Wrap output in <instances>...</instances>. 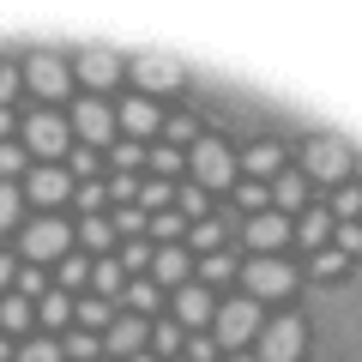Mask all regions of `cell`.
<instances>
[{
	"instance_id": "obj_37",
	"label": "cell",
	"mask_w": 362,
	"mask_h": 362,
	"mask_svg": "<svg viewBox=\"0 0 362 362\" xmlns=\"http://www.w3.org/2000/svg\"><path fill=\"white\" fill-rule=\"evenodd\" d=\"M13 175H30V151L13 139H0V181H13Z\"/></svg>"
},
{
	"instance_id": "obj_50",
	"label": "cell",
	"mask_w": 362,
	"mask_h": 362,
	"mask_svg": "<svg viewBox=\"0 0 362 362\" xmlns=\"http://www.w3.org/2000/svg\"><path fill=\"white\" fill-rule=\"evenodd\" d=\"M109 199L115 206H139V175H115L109 181Z\"/></svg>"
},
{
	"instance_id": "obj_10",
	"label": "cell",
	"mask_w": 362,
	"mask_h": 362,
	"mask_svg": "<svg viewBox=\"0 0 362 362\" xmlns=\"http://www.w3.org/2000/svg\"><path fill=\"white\" fill-rule=\"evenodd\" d=\"M25 85L37 90L42 103H61V97H66V85H73V66H66L61 54H49V49H42V54H30V61H25Z\"/></svg>"
},
{
	"instance_id": "obj_42",
	"label": "cell",
	"mask_w": 362,
	"mask_h": 362,
	"mask_svg": "<svg viewBox=\"0 0 362 362\" xmlns=\"http://www.w3.org/2000/svg\"><path fill=\"white\" fill-rule=\"evenodd\" d=\"M66 175L73 181H97V151H90V145H73V151H66Z\"/></svg>"
},
{
	"instance_id": "obj_14",
	"label": "cell",
	"mask_w": 362,
	"mask_h": 362,
	"mask_svg": "<svg viewBox=\"0 0 362 362\" xmlns=\"http://www.w3.org/2000/svg\"><path fill=\"white\" fill-rule=\"evenodd\" d=\"M266 194H272V211L278 218H302V206H308V175L302 169H278Z\"/></svg>"
},
{
	"instance_id": "obj_12",
	"label": "cell",
	"mask_w": 362,
	"mask_h": 362,
	"mask_svg": "<svg viewBox=\"0 0 362 362\" xmlns=\"http://www.w3.org/2000/svg\"><path fill=\"white\" fill-rule=\"evenodd\" d=\"M127 73H133V85H139L145 97H151V90H175L181 78H187V66H181V61H169V54H139V61H133Z\"/></svg>"
},
{
	"instance_id": "obj_7",
	"label": "cell",
	"mask_w": 362,
	"mask_h": 362,
	"mask_svg": "<svg viewBox=\"0 0 362 362\" xmlns=\"http://www.w3.org/2000/svg\"><path fill=\"white\" fill-rule=\"evenodd\" d=\"M73 199V175H66L61 163H30L25 175V206H37L42 218H54V206H66Z\"/></svg>"
},
{
	"instance_id": "obj_58",
	"label": "cell",
	"mask_w": 362,
	"mask_h": 362,
	"mask_svg": "<svg viewBox=\"0 0 362 362\" xmlns=\"http://www.w3.org/2000/svg\"><path fill=\"white\" fill-rule=\"evenodd\" d=\"M103 362H109V356H103Z\"/></svg>"
},
{
	"instance_id": "obj_5",
	"label": "cell",
	"mask_w": 362,
	"mask_h": 362,
	"mask_svg": "<svg viewBox=\"0 0 362 362\" xmlns=\"http://www.w3.org/2000/svg\"><path fill=\"white\" fill-rule=\"evenodd\" d=\"M18 247H25L30 266H49V259L61 266V259L73 254V230H66L61 218H30V223H25V235H18Z\"/></svg>"
},
{
	"instance_id": "obj_45",
	"label": "cell",
	"mask_w": 362,
	"mask_h": 362,
	"mask_svg": "<svg viewBox=\"0 0 362 362\" xmlns=\"http://www.w3.org/2000/svg\"><path fill=\"white\" fill-rule=\"evenodd\" d=\"M235 199H242V211H247V218H259V211L272 206V194L259 187V181H235Z\"/></svg>"
},
{
	"instance_id": "obj_2",
	"label": "cell",
	"mask_w": 362,
	"mask_h": 362,
	"mask_svg": "<svg viewBox=\"0 0 362 362\" xmlns=\"http://www.w3.org/2000/svg\"><path fill=\"white\" fill-rule=\"evenodd\" d=\"M25 151L37 157V163H61V157L73 151V121H66L61 109H37V115L25 121Z\"/></svg>"
},
{
	"instance_id": "obj_41",
	"label": "cell",
	"mask_w": 362,
	"mask_h": 362,
	"mask_svg": "<svg viewBox=\"0 0 362 362\" xmlns=\"http://www.w3.org/2000/svg\"><path fill=\"white\" fill-rule=\"evenodd\" d=\"M223 350H218V338H206V332H187V344H181V362H218Z\"/></svg>"
},
{
	"instance_id": "obj_25",
	"label": "cell",
	"mask_w": 362,
	"mask_h": 362,
	"mask_svg": "<svg viewBox=\"0 0 362 362\" xmlns=\"http://www.w3.org/2000/svg\"><path fill=\"white\" fill-rule=\"evenodd\" d=\"M73 242L97 247V259H103L109 247H115V223H109V218H85V223H78V230H73Z\"/></svg>"
},
{
	"instance_id": "obj_59",
	"label": "cell",
	"mask_w": 362,
	"mask_h": 362,
	"mask_svg": "<svg viewBox=\"0 0 362 362\" xmlns=\"http://www.w3.org/2000/svg\"><path fill=\"white\" fill-rule=\"evenodd\" d=\"M175 362H181V356H175Z\"/></svg>"
},
{
	"instance_id": "obj_40",
	"label": "cell",
	"mask_w": 362,
	"mask_h": 362,
	"mask_svg": "<svg viewBox=\"0 0 362 362\" xmlns=\"http://www.w3.org/2000/svg\"><path fill=\"white\" fill-rule=\"evenodd\" d=\"M13 362H66V356H61V338H30V344H18Z\"/></svg>"
},
{
	"instance_id": "obj_21",
	"label": "cell",
	"mask_w": 362,
	"mask_h": 362,
	"mask_svg": "<svg viewBox=\"0 0 362 362\" xmlns=\"http://www.w3.org/2000/svg\"><path fill=\"white\" fill-rule=\"evenodd\" d=\"M90 290H97L103 302L121 296V290H127V272H121V259H109V254H103V259H90Z\"/></svg>"
},
{
	"instance_id": "obj_24",
	"label": "cell",
	"mask_w": 362,
	"mask_h": 362,
	"mask_svg": "<svg viewBox=\"0 0 362 362\" xmlns=\"http://www.w3.org/2000/svg\"><path fill=\"white\" fill-rule=\"evenodd\" d=\"M73 320L85 326V332H109V326H115V314H109L103 296H85V302H73Z\"/></svg>"
},
{
	"instance_id": "obj_16",
	"label": "cell",
	"mask_w": 362,
	"mask_h": 362,
	"mask_svg": "<svg viewBox=\"0 0 362 362\" xmlns=\"http://www.w3.org/2000/svg\"><path fill=\"white\" fill-rule=\"evenodd\" d=\"M247 242H254L259 254H278V247L290 242V218H278V211H259V218H247Z\"/></svg>"
},
{
	"instance_id": "obj_19",
	"label": "cell",
	"mask_w": 362,
	"mask_h": 362,
	"mask_svg": "<svg viewBox=\"0 0 362 362\" xmlns=\"http://www.w3.org/2000/svg\"><path fill=\"white\" fill-rule=\"evenodd\" d=\"M247 181H259V175H278V169H284V145L278 139H259V145H247Z\"/></svg>"
},
{
	"instance_id": "obj_13",
	"label": "cell",
	"mask_w": 362,
	"mask_h": 362,
	"mask_svg": "<svg viewBox=\"0 0 362 362\" xmlns=\"http://www.w3.org/2000/svg\"><path fill=\"white\" fill-rule=\"evenodd\" d=\"M145 344H151V326H145L139 314H121V320L103 332V356H121V362H127V356H139Z\"/></svg>"
},
{
	"instance_id": "obj_11",
	"label": "cell",
	"mask_w": 362,
	"mask_h": 362,
	"mask_svg": "<svg viewBox=\"0 0 362 362\" xmlns=\"http://www.w3.org/2000/svg\"><path fill=\"white\" fill-rule=\"evenodd\" d=\"M211 320H218V296L206 284H181L175 290V326L181 332H206Z\"/></svg>"
},
{
	"instance_id": "obj_47",
	"label": "cell",
	"mask_w": 362,
	"mask_h": 362,
	"mask_svg": "<svg viewBox=\"0 0 362 362\" xmlns=\"http://www.w3.org/2000/svg\"><path fill=\"white\" fill-rule=\"evenodd\" d=\"M61 284H66V290L90 284V259H85V254H66V259H61Z\"/></svg>"
},
{
	"instance_id": "obj_4",
	"label": "cell",
	"mask_w": 362,
	"mask_h": 362,
	"mask_svg": "<svg viewBox=\"0 0 362 362\" xmlns=\"http://www.w3.org/2000/svg\"><path fill=\"white\" fill-rule=\"evenodd\" d=\"M254 350H259V362H302V350H308V326H302L296 314H278V320L259 326Z\"/></svg>"
},
{
	"instance_id": "obj_39",
	"label": "cell",
	"mask_w": 362,
	"mask_h": 362,
	"mask_svg": "<svg viewBox=\"0 0 362 362\" xmlns=\"http://www.w3.org/2000/svg\"><path fill=\"white\" fill-rule=\"evenodd\" d=\"M187 242H194V247H206V254H218V247H223V223H218V218L187 223Z\"/></svg>"
},
{
	"instance_id": "obj_20",
	"label": "cell",
	"mask_w": 362,
	"mask_h": 362,
	"mask_svg": "<svg viewBox=\"0 0 362 362\" xmlns=\"http://www.w3.org/2000/svg\"><path fill=\"white\" fill-rule=\"evenodd\" d=\"M61 356L66 362H103V338L85 332V326H73V332H61Z\"/></svg>"
},
{
	"instance_id": "obj_36",
	"label": "cell",
	"mask_w": 362,
	"mask_h": 362,
	"mask_svg": "<svg viewBox=\"0 0 362 362\" xmlns=\"http://www.w3.org/2000/svg\"><path fill=\"white\" fill-rule=\"evenodd\" d=\"M326 211H332V223H356L362 218V187H338Z\"/></svg>"
},
{
	"instance_id": "obj_46",
	"label": "cell",
	"mask_w": 362,
	"mask_h": 362,
	"mask_svg": "<svg viewBox=\"0 0 362 362\" xmlns=\"http://www.w3.org/2000/svg\"><path fill=\"white\" fill-rule=\"evenodd\" d=\"M199 272H206V284H230V278H235V254H223V247H218V254H206V266H199Z\"/></svg>"
},
{
	"instance_id": "obj_38",
	"label": "cell",
	"mask_w": 362,
	"mask_h": 362,
	"mask_svg": "<svg viewBox=\"0 0 362 362\" xmlns=\"http://www.w3.org/2000/svg\"><path fill=\"white\" fill-rule=\"evenodd\" d=\"M13 296H25V302H42V296H49V278H42V266H18Z\"/></svg>"
},
{
	"instance_id": "obj_32",
	"label": "cell",
	"mask_w": 362,
	"mask_h": 362,
	"mask_svg": "<svg viewBox=\"0 0 362 362\" xmlns=\"http://www.w3.org/2000/svg\"><path fill=\"white\" fill-rule=\"evenodd\" d=\"M103 199H109L103 181H73V206L85 211V218H103Z\"/></svg>"
},
{
	"instance_id": "obj_53",
	"label": "cell",
	"mask_w": 362,
	"mask_h": 362,
	"mask_svg": "<svg viewBox=\"0 0 362 362\" xmlns=\"http://www.w3.org/2000/svg\"><path fill=\"white\" fill-rule=\"evenodd\" d=\"M13 284H18V259H13V254H0V296H6Z\"/></svg>"
},
{
	"instance_id": "obj_34",
	"label": "cell",
	"mask_w": 362,
	"mask_h": 362,
	"mask_svg": "<svg viewBox=\"0 0 362 362\" xmlns=\"http://www.w3.org/2000/svg\"><path fill=\"white\" fill-rule=\"evenodd\" d=\"M145 163H151V175H157V181H169L181 163H187V151H175V145H151V151H145Z\"/></svg>"
},
{
	"instance_id": "obj_9",
	"label": "cell",
	"mask_w": 362,
	"mask_h": 362,
	"mask_svg": "<svg viewBox=\"0 0 362 362\" xmlns=\"http://www.w3.org/2000/svg\"><path fill=\"white\" fill-rule=\"evenodd\" d=\"M66 121H73V139L78 145H90V151H97V145H115V109H109L103 103V97H85V103H73V115H66Z\"/></svg>"
},
{
	"instance_id": "obj_56",
	"label": "cell",
	"mask_w": 362,
	"mask_h": 362,
	"mask_svg": "<svg viewBox=\"0 0 362 362\" xmlns=\"http://www.w3.org/2000/svg\"><path fill=\"white\" fill-rule=\"evenodd\" d=\"M0 362H6V338H0Z\"/></svg>"
},
{
	"instance_id": "obj_55",
	"label": "cell",
	"mask_w": 362,
	"mask_h": 362,
	"mask_svg": "<svg viewBox=\"0 0 362 362\" xmlns=\"http://www.w3.org/2000/svg\"><path fill=\"white\" fill-rule=\"evenodd\" d=\"M127 362H157V356H151V350H139V356H127Z\"/></svg>"
},
{
	"instance_id": "obj_8",
	"label": "cell",
	"mask_w": 362,
	"mask_h": 362,
	"mask_svg": "<svg viewBox=\"0 0 362 362\" xmlns=\"http://www.w3.org/2000/svg\"><path fill=\"white\" fill-rule=\"evenodd\" d=\"M350 163H356V151H350L344 139H332V133L308 139V151H302V175H308V181H338V187H344V169Z\"/></svg>"
},
{
	"instance_id": "obj_18",
	"label": "cell",
	"mask_w": 362,
	"mask_h": 362,
	"mask_svg": "<svg viewBox=\"0 0 362 362\" xmlns=\"http://www.w3.org/2000/svg\"><path fill=\"white\" fill-rule=\"evenodd\" d=\"M187 266H194V259H187V247H157L151 254V284L163 290V284H187Z\"/></svg>"
},
{
	"instance_id": "obj_27",
	"label": "cell",
	"mask_w": 362,
	"mask_h": 362,
	"mask_svg": "<svg viewBox=\"0 0 362 362\" xmlns=\"http://www.w3.org/2000/svg\"><path fill=\"white\" fill-rule=\"evenodd\" d=\"M169 206H175V187H169V181H139V211H145V218H157V211H169Z\"/></svg>"
},
{
	"instance_id": "obj_43",
	"label": "cell",
	"mask_w": 362,
	"mask_h": 362,
	"mask_svg": "<svg viewBox=\"0 0 362 362\" xmlns=\"http://www.w3.org/2000/svg\"><path fill=\"white\" fill-rule=\"evenodd\" d=\"M326 247H338L344 259H356L362 254V223H332V242H326Z\"/></svg>"
},
{
	"instance_id": "obj_49",
	"label": "cell",
	"mask_w": 362,
	"mask_h": 362,
	"mask_svg": "<svg viewBox=\"0 0 362 362\" xmlns=\"http://www.w3.org/2000/svg\"><path fill=\"white\" fill-rule=\"evenodd\" d=\"M163 133H169V145L181 151V145H194V133H199V127H194V115H169V121H163Z\"/></svg>"
},
{
	"instance_id": "obj_30",
	"label": "cell",
	"mask_w": 362,
	"mask_h": 362,
	"mask_svg": "<svg viewBox=\"0 0 362 362\" xmlns=\"http://www.w3.org/2000/svg\"><path fill=\"white\" fill-rule=\"evenodd\" d=\"M181 344H187V332H181L175 320H157L151 326V356L163 362V356H181Z\"/></svg>"
},
{
	"instance_id": "obj_48",
	"label": "cell",
	"mask_w": 362,
	"mask_h": 362,
	"mask_svg": "<svg viewBox=\"0 0 362 362\" xmlns=\"http://www.w3.org/2000/svg\"><path fill=\"white\" fill-rule=\"evenodd\" d=\"M145 266H151V242H127V247H121V272H133V278H139Z\"/></svg>"
},
{
	"instance_id": "obj_15",
	"label": "cell",
	"mask_w": 362,
	"mask_h": 362,
	"mask_svg": "<svg viewBox=\"0 0 362 362\" xmlns=\"http://www.w3.org/2000/svg\"><path fill=\"white\" fill-rule=\"evenodd\" d=\"M115 127L127 133L133 145H145L157 127H163V115H157V103H151V97H127V103L115 109Z\"/></svg>"
},
{
	"instance_id": "obj_17",
	"label": "cell",
	"mask_w": 362,
	"mask_h": 362,
	"mask_svg": "<svg viewBox=\"0 0 362 362\" xmlns=\"http://www.w3.org/2000/svg\"><path fill=\"white\" fill-rule=\"evenodd\" d=\"M78 78H85L90 90H109V85L121 78V61H115L109 49H85V54H78Z\"/></svg>"
},
{
	"instance_id": "obj_26",
	"label": "cell",
	"mask_w": 362,
	"mask_h": 362,
	"mask_svg": "<svg viewBox=\"0 0 362 362\" xmlns=\"http://www.w3.org/2000/svg\"><path fill=\"white\" fill-rule=\"evenodd\" d=\"M121 296H127V314H139V320H145V314H157V302H163V290H157L151 278H133V284L121 290Z\"/></svg>"
},
{
	"instance_id": "obj_57",
	"label": "cell",
	"mask_w": 362,
	"mask_h": 362,
	"mask_svg": "<svg viewBox=\"0 0 362 362\" xmlns=\"http://www.w3.org/2000/svg\"><path fill=\"white\" fill-rule=\"evenodd\" d=\"M356 169H362V151H356Z\"/></svg>"
},
{
	"instance_id": "obj_28",
	"label": "cell",
	"mask_w": 362,
	"mask_h": 362,
	"mask_svg": "<svg viewBox=\"0 0 362 362\" xmlns=\"http://www.w3.org/2000/svg\"><path fill=\"white\" fill-rule=\"evenodd\" d=\"M145 230H151V235H157L163 247H175L181 235H187V218H181V211L169 206V211H157V218H145Z\"/></svg>"
},
{
	"instance_id": "obj_23",
	"label": "cell",
	"mask_w": 362,
	"mask_h": 362,
	"mask_svg": "<svg viewBox=\"0 0 362 362\" xmlns=\"http://www.w3.org/2000/svg\"><path fill=\"white\" fill-rule=\"evenodd\" d=\"M37 320V302H25V296H0V332H25V326Z\"/></svg>"
},
{
	"instance_id": "obj_33",
	"label": "cell",
	"mask_w": 362,
	"mask_h": 362,
	"mask_svg": "<svg viewBox=\"0 0 362 362\" xmlns=\"http://www.w3.org/2000/svg\"><path fill=\"white\" fill-rule=\"evenodd\" d=\"M25 218V187L18 181H0V230H13Z\"/></svg>"
},
{
	"instance_id": "obj_6",
	"label": "cell",
	"mask_w": 362,
	"mask_h": 362,
	"mask_svg": "<svg viewBox=\"0 0 362 362\" xmlns=\"http://www.w3.org/2000/svg\"><path fill=\"white\" fill-rule=\"evenodd\" d=\"M290 290H296V272H290L278 254H259V259H247V266H242V296L278 302V296H290Z\"/></svg>"
},
{
	"instance_id": "obj_44",
	"label": "cell",
	"mask_w": 362,
	"mask_h": 362,
	"mask_svg": "<svg viewBox=\"0 0 362 362\" xmlns=\"http://www.w3.org/2000/svg\"><path fill=\"white\" fill-rule=\"evenodd\" d=\"M109 223H115V235H127V242H139V235H145V211L139 206H115V218H109Z\"/></svg>"
},
{
	"instance_id": "obj_52",
	"label": "cell",
	"mask_w": 362,
	"mask_h": 362,
	"mask_svg": "<svg viewBox=\"0 0 362 362\" xmlns=\"http://www.w3.org/2000/svg\"><path fill=\"white\" fill-rule=\"evenodd\" d=\"M18 85H25V73H18L13 61H0V109H6V103L18 97Z\"/></svg>"
},
{
	"instance_id": "obj_54",
	"label": "cell",
	"mask_w": 362,
	"mask_h": 362,
	"mask_svg": "<svg viewBox=\"0 0 362 362\" xmlns=\"http://www.w3.org/2000/svg\"><path fill=\"white\" fill-rule=\"evenodd\" d=\"M6 133H13V109H0V139H6Z\"/></svg>"
},
{
	"instance_id": "obj_1",
	"label": "cell",
	"mask_w": 362,
	"mask_h": 362,
	"mask_svg": "<svg viewBox=\"0 0 362 362\" xmlns=\"http://www.w3.org/2000/svg\"><path fill=\"white\" fill-rule=\"evenodd\" d=\"M187 169H194V181L206 187V194L235 187V151L218 139V133H199V139L187 145Z\"/></svg>"
},
{
	"instance_id": "obj_51",
	"label": "cell",
	"mask_w": 362,
	"mask_h": 362,
	"mask_svg": "<svg viewBox=\"0 0 362 362\" xmlns=\"http://www.w3.org/2000/svg\"><path fill=\"white\" fill-rule=\"evenodd\" d=\"M344 266H350V259L338 254V247H320V254H314V278H338Z\"/></svg>"
},
{
	"instance_id": "obj_3",
	"label": "cell",
	"mask_w": 362,
	"mask_h": 362,
	"mask_svg": "<svg viewBox=\"0 0 362 362\" xmlns=\"http://www.w3.org/2000/svg\"><path fill=\"white\" fill-rule=\"evenodd\" d=\"M211 326H218V332H211L218 350H242L247 338H259L266 320H259V302L254 296H230V302H218V320H211Z\"/></svg>"
},
{
	"instance_id": "obj_31",
	"label": "cell",
	"mask_w": 362,
	"mask_h": 362,
	"mask_svg": "<svg viewBox=\"0 0 362 362\" xmlns=\"http://www.w3.org/2000/svg\"><path fill=\"white\" fill-rule=\"evenodd\" d=\"M175 211H181V218H187V223H199V218H206V211H211L206 187H199V181H187V187H175Z\"/></svg>"
},
{
	"instance_id": "obj_35",
	"label": "cell",
	"mask_w": 362,
	"mask_h": 362,
	"mask_svg": "<svg viewBox=\"0 0 362 362\" xmlns=\"http://www.w3.org/2000/svg\"><path fill=\"white\" fill-rule=\"evenodd\" d=\"M109 157H115V175H139L145 169V145H133V139H115Z\"/></svg>"
},
{
	"instance_id": "obj_29",
	"label": "cell",
	"mask_w": 362,
	"mask_h": 362,
	"mask_svg": "<svg viewBox=\"0 0 362 362\" xmlns=\"http://www.w3.org/2000/svg\"><path fill=\"white\" fill-rule=\"evenodd\" d=\"M37 320L49 326V332H61V326L73 320V302H66V290H49V296L37 302Z\"/></svg>"
},
{
	"instance_id": "obj_22",
	"label": "cell",
	"mask_w": 362,
	"mask_h": 362,
	"mask_svg": "<svg viewBox=\"0 0 362 362\" xmlns=\"http://www.w3.org/2000/svg\"><path fill=\"white\" fill-rule=\"evenodd\" d=\"M296 235H302V247L320 254V247L332 242V211H302V218H296Z\"/></svg>"
}]
</instances>
